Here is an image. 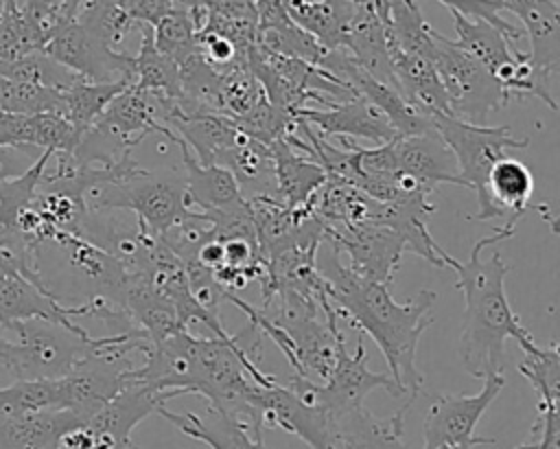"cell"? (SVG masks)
Instances as JSON below:
<instances>
[{
    "label": "cell",
    "instance_id": "cell-1",
    "mask_svg": "<svg viewBox=\"0 0 560 449\" xmlns=\"http://www.w3.org/2000/svg\"><path fill=\"white\" fill-rule=\"evenodd\" d=\"M262 333L249 322L238 335L199 337L182 329L162 342H149L144 364L127 372V381L142 383L155 392H168L171 399L199 394L212 410L232 414L252 427H262L254 410L245 403L247 390L273 385L271 375L260 372L258 361Z\"/></svg>",
    "mask_w": 560,
    "mask_h": 449
},
{
    "label": "cell",
    "instance_id": "cell-2",
    "mask_svg": "<svg viewBox=\"0 0 560 449\" xmlns=\"http://www.w3.org/2000/svg\"><path fill=\"white\" fill-rule=\"evenodd\" d=\"M322 245L326 252L317 269L328 283L330 304L354 329L374 339L387 361L389 377L405 390V394L418 396L424 379L416 366V350L420 335L433 324L429 311L438 300V293L420 289L411 300L396 302L392 298V287L357 276L346 267L339 252L328 241H322Z\"/></svg>",
    "mask_w": 560,
    "mask_h": 449
},
{
    "label": "cell",
    "instance_id": "cell-3",
    "mask_svg": "<svg viewBox=\"0 0 560 449\" xmlns=\"http://www.w3.org/2000/svg\"><path fill=\"white\" fill-rule=\"evenodd\" d=\"M523 217H508L501 228H494L490 237L479 239L468 261H457L446 254V267L457 272V289L464 293V322L459 335V357L468 375L488 377L503 372L505 339L514 337L523 348L534 344L532 333L518 322L505 296V276L512 265L501 258L499 250H492L488 258L481 256L486 247H492L510 239L516 223Z\"/></svg>",
    "mask_w": 560,
    "mask_h": 449
},
{
    "label": "cell",
    "instance_id": "cell-4",
    "mask_svg": "<svg viewBox=\"0 0 560 449\" xmlns=\"http://www.w3.org/2000/svg\"><path fill=\"white\" fill-rule=\"evenodd\" d=\"M2 329L7 335V350L0 368L15 381L61 379L103 342V337H92L79 322L66 324L33 318Z\"/></svg>",
    "mask_w": 560,
    "mask_h": 449
},
{
    "label": "cell",
    "instance_id": "cell-5",
    "mask_svg": "<svg viewBox=\"0 0 560 449\" xmlns=\"http://www.w3.org/2000/svg\"><path fill=\"white\" fill-rule=\"evenodd\" d=\"M429 116L433 129L455 158L462 184L477 193L479 210L477 215H466V219L488 221L494 217H503V212L488 195V175L490 169L501 158H505L508 149H525L529 145V138H514L508 125H472L442 112H433Z\"/></svg>",
    "mask_w": 560,
    "mask_h": 449
},
{
    "label": "cell",
    "instance_id": "cell-6",
    "mask_svg": "<svg viewBox=\"0 0 560 449\" xmlns=\"http://www.w3.org/2000/svg\"><path fill=\"white\" fill-rule=\"evenodd\" d=\"M85 206L88 210L131 212L151 237H162L171 226L195 212L186 202L184 180L144 169L129 180L90 188L85 193Z\"/></svg>",
    "mask_w": 560,
    "mask_h": 449
},
{
    "label": "cell",
    "instance_id": "cell-7",
    "mask_svg": "<svg viewBox=\"0 0 560 449\" xmlns=\"http://www.w3.org/2000/svg\"><path fill=\"white\" fill-rule=\"evenodd\" d=\"M368 353L363 344V335L357 339V350L350 355L346 348L343 333L337 337L335 346V364L324 383H315L302 377H291L289 388H293L304 401L322 407L330 421L357 410L363 405L365 396L378 388L389 392L392 396H402L405 390L385 372H372L368 368Z\"/></svg>",
    "mask_w": 560,
    "mask_h": 449
},
{
    "label": "cell",
    "instance_id": "cell-8",
    "mask_svg": "<svg viewBox=\"0 0 560 449\" xmlns=\"http://www.w3.org/2000/svg\"><path fill=\"white\" fill-rule=\"evenodd\" d=\"M433 42V66L444 85L451 116L464 123L486 125L490 112H499L512 101L497 79L451 37L435 31Z\"/></svg>",
    "mask_w": 560,
    "mask_h": 449
},
{
    "label": "cell",
    "instance_id": "cell-9",
    "mask_svg": "<svg viewBox=\"0 0 560 449\" xmlns=\"http://www.w3.org/2000/svg\"><path fill=\"white\" fill-rule=\"evenodd\" d=\"M505 385L503 372L483 377V388L477 394H442L424 416V447L438 449L444 445L472 449L475 445H492L494 438L475 436V427L483 412L492 405Z\"/></svg>",
    "mask_w": 560,
    "mask_h": 449
},
{
    "label": "cell",
    "instance_id": "cell-10",
    "mask_svg": "<svg viewBox=\"0 0 560 449\" xmlns=\"http://www.w3.org/2000/svg\"><path fill=\"white\" fill-rule=\"evenodd\" d=\"M324 241H328L341 256L346 254V267L350 272L387 287H392L400 258L407 252L405 239L376 221L324 228Z\"/></svg>",
    "mask_w": 560,
    "mask_h": 449
},
{
    "label": "cell",
    "instance_id": "cell-11",
    "mask_svg": "<svg viewBox=\"0 0 560 449\" xmlns=\"http://www.w3.org/2000/svg\"><path fill=\"white\" fill-rule=\"evenodd\" d=\"M245 403L262 427H280L302 438L311 449H339L328 414L315 403L304 401L289 385L278 381L267 388L254 383L245 394Z\"/></svg>",
    "mask_w": 560,
    "mask_h": 449
},
{
    "label": "cell",
    "instance_id": "cell-12",
    "mask_svg": "<svg viewBox=\"0 0 560 449\" xmlns=\"http://www.w3.org/2000/svg\"><path fill=\"white\" fill-rule=\"evenodd\" d=\"M42 50L85 81H133V57L105 46L77 20L59 26Z\"/></svg>",
    "mask_w": 560,
    "mask_h": 449
},
{
    "label": "cell",
    "instance_id": "cell-13",
    "mask_svg": "<svg viewBox=\"0 0 560 449\" xmlns=\"http://www.w3.org/2000/svg\"><path fill=\"white\" fill-rule=\"evenodd\" d=\"M168 399V392H155L142 383L127 381L120 392L83 423L92 434V449H133L131 431L136 425L164 407Z\"/></svg>",
    "mask_w": 560,
    "mask_h": 449
},
{
    "label": "cell",
    "instance_id": "cell-14",
    "mask_svg": "<svg viewBox=\"0 0 560 449\" xmlns=\"http://www.w3.org/2000/svg\"><path fill=\"white\" fill-rule=\"evenodd\" d=\"M293 118L304 120L326 138H361L372 142V147L398 138L387 116L359 94H352L346 101H330L322 107L295 110Z\"/></svg>",
    "mask_w": 560,
    "mask_h": 449
},
{
    "label": "cell",
    "instance_id": "cell-15",
    "mask_svg": "<svg viewBox=\"0 0 560 449\" xmlns=\"http://www.w3.org/2000/svg\"><path fill=\"white\" fill-rule=\"evenodd\" d=\"M44 243L55 245L66 256L70 269L85 285H90L92 289L90 298H103L109 304L122 309V300H125V291L131 280V274L118 258H114L98 245L90 243L81 234L66 232V230L52 232V237Z\"/></svg>",
    "mask_w": 560,
    "mask_h": 449
},
{
    "label": "cell",
    "instance_id": "cell-16",
    "mask_svg": "<svg viewBox=\"0 0 560 449\" xmlns=\"http://www.w3.org/2000/svg\"><path fill=\"white\" fill-rule=\"evenodd\" d=\"M389 145L396 173L416 182L422 193L433 195L440 184L464 186L455 158L435 129L418 136H398Z\"/></svg>",
    "mask_w": 560,
    "mask_h": 449
},
{
    "label": "cell",
    "instance_id": "cell-17",
    "mask_svg": "<svg viewBox=\"0 0 560 449\" xmlns=\"http://www.w3.org/2000/svg\"><path fill=\"white\" fill-rule=\"evenodd\" d=\"M512 11L529 39V64L534 70L551 79L560 68V9L553 0H501Z\"/></svg>",
    "mask_w": 560,
    "mask_h": 449
},
{
    "label": "cell",
    "instance_id": "cell-18",
    "mask_svg": "<svg viewBox=\"0 0 560 449\" xmlns=\"http://www.w3.org/2000/svg\"><path fill=\"white\" fill-rule=\"evenodd\" d=\"M155 414L175 425L184 436L203 442L210 449H267L262 427H252L249 423L212 407H208L206 416H197L192 412L175 414L166 410V405Z\"/></svg>",
    "mask_w": 560,
    "mask_h": 449
},
{
    "label": "cell",
    "instance_id": "cell-19",
    "mask_svg": "<svg viewBox=\"0 0 560 449\" xmlns=\"http://www.w3.org/2000/svg\"><path fill=\"white\" fill-rule=\"evenodd\" d=\"M416 396L409 394L407 403L392 416L378 418L365 405L330 421L335 442L339 449H409L405 442V416Z\"/></svg>",
    "mask_w": 560,
    "mask_h": 449
},
{
    "label": "cell",
    "instance_id": "cell-20",
    "mask_svg": "<svg viewBox=\"0 0 560 449\" xmlns=\"http://www.w3.org/2000/svg\"><path fill=\"white\" fill-rule=\"evenodd\" d=\"M171 142H175L182 151V162L186 169L184 188L190 208L201 212H230L247 204V199L241 195L234 175L228 169L219 164H199L197 158L175 134Z\"/></svg>",
    "mask_w": 560,
    "mask_h": 449
},
{
    "label": "cell",
    "instance_id": "cell-21",
    "mask_svg": "<svg viewBox=\"0 0 560 449\" xmlns=\"http://www.w3.org/2000/svg\"><path fill=\"white\" fill-rule=\"evenodd\" d=\"M197 158L199 164H219L221 156L243 136L232 118L223 114L184 116L173 112L164 123Z\"/></svg>",
    "mask_w": 560,
    "mask_h": 449
},
{
    "label": "cell",
    "instance_id": "cell-22",
    "mask_svg": "<svg viewBox=\"0 0 560 449\" xmlns=\"http://www.w3.org/2000/svg\"><path fill=\"white\" fill-rule=\"evenodd\" d=\"M273 156V173L278 197L289 208H308L319 186L328 180V173L308 156L295 151L284 138L269 145Z\"/></svg>",
    "mask_w": 560,
    "mask_h": 449
},
{
    "label": "cell",
    "instance_id": "cell-23",
    "mask_svg": "<svg viewBox=\"0 0 560 449\" xmlns=\"http://www.w3.org/2000/svg\"><path fill=\"white\" fill-rule=\"evenodd\" d=\"M343 50H348L352 59L374 79L396 88L392 61H389L387 26L372 7L357 4L352 20L348 24Z\"/></svg>",
    "mask_w": 560,
    "mask_h": 449
},
{
    "label": "cell",
    "instance_id": "cell-24",
    "mask_svg": "<svg viewBox=\"0 0 560 449\" xmlns=\"http://www.w3.org/2000/svg\"><path fill=\"white\" fill-rule=\"evenodd\" d=\"M387 46H389V61H392V72H394L398 92L424 114H433V112L448 114L446 92L433 61L420 55L398 50L389 42Z\"/></svg>",
    "mask_w": 560,
    "mask_h": 449
},
{
    "label": "cell",
    "instance_id": "cell-25",
    "mask_svg": "<svg viewBox=\"0 0 560 449\" xmlns=\"http://www.w3.org/2000/svg\"><path fill=\"white\" fill-rule=\"evenodd\" d=\"M122 309L131 326L138 329L151 344L182 331L171 300L147 276H131Z\"/></svg>",
    "mask_w": 560,
    "mask_h": 449
},
{
    "label": "cell",
    "instance_id": "cell-26",
    "mask_svg": "<svg viewBox=\"0 0 560 449\" xmlns=\"http://www.w3.org/2000/svg\"><path fill=\"white\" fill-rule=\"evenodd\" d=\"M293 24L313 35L324 48L346 46L348 24L357 4L352 0H282Z\"/></svg>",
    "mask_w": 560,
    "mask_h": 449
},
{
    "label": "cell",
    "instance_id": "cell-27",
    "mask_svg": "<svg viewBox=\"0 0 560 449\" xmlns=\"http://www.w3.org/2000/svg\"><path fill=\"white\" fill-rule=\"evenodd\" d=\"M451 15L457 35L453 42L477 64H481L492 77L521 55V48L488 22L464 18L455 11H451Z\"/></svg>",
    "mask_w": 560,
    "mask_h": 449
},
{
    "label": "cell",
    "instance_id": "cell-28",
    "mask_svg": "<svg viewBox=\"0 0 560 449\" xmlns=\"http://www.w3.org/2000/svg\"><path fill=\"white\" fill-rule=\"evenodd\" d=\"M50 158H52L50 151H42L37 156V160L20 175L0 177V245H9L11 250H15L24 256H28V252H26L22 239L18 237V228H15L18 215L35 197L39 180H42Z\"/></svg>",
    "mask_w": 560,
    "mask_h": 449
},
{
    "label": "cell",
    "instance_id": "cell-29",
    "mask_svg": "<svg viewBox=\"0 0 560 449\" xmlns=\"http://www.w3.org/2000/svg\"><path fill=\"white\" fill-rule=\"evenodd\" d=\"M140 50L133 57V81L131 85L142 92H155L166 99L179 101V66L168 59L162 50H158L153 42L151 24L140 22Z\"/></svg>",
    "mask_w": 560,
    "mask_h": 449
},
{
    "label": "cell",
    "instance_id": "cell-30",
    "mask_svg": "<svg viewBox=\"0 0 560 449\" xmlns=\"http://www.w3.org/2000/svg\"><path fill=\"white\" fill-rule=\"evenodd\" d=\"M385 26H387V42L392 46L433 61L435 31L424 20L416 0H389Z\"/></svg>",
    "mask_w": 560,
    "mask_h": 449
},
{
    "label": "cell",
    "instance_id": "cell-31",
    "mask_svg": "<svg viewBox=\"0 0 560 449\" xmlns=\"http://www.w3.org/2000/svg\"><path fill=\"white\" fill-rule=\"evenodd\" d=\"M534 193L532 171L516 158H501L488 175V195L503 217H525L527 202Z\"/></svg>",
    "mask_w": 560,
    "mask_h": 449
},
{
    "label": "cell",
    "instance_id": "cell-32",
    "mask_svg": "<svg viewBox=\"0 0 560 449\" xmlns=\"http://www.w3.org/2000/svg\"><path fill=\"white\" fill-rule=\"evenodd\" d=\"M131 81H107V83H94L77 77L72 85H68L61 96H63V107L61 116L79 131L83 134L98 116L101 112L109 105V101L120 94Z\"/></svg>",
    "mask_w": 560,
    "mask_h": 449
},
{
    "label": "cell",
    "instance_id": "cell-33",
    "mask_svg": "<svg viewBox=\"0 0 560 449\" xmlns=\"http://www.w3.org/2000/svg\"><path fill=\"white\" fill-rule=\"evenodd\" d=\"M92 37L118 50V44L138 28L140 22L116 0H83L74 18Z\"/></svg>",
    "mask_w": 560,
    "mask_h": 449
},
{
    "label": "cell",
    "instance_id": "cell-34",
    "mask_svg": "<svg viewBox=\"0 0 560 449\" xmlns=\"http://www.w3.org/2000/svg\"><path fill=\"white\" fill-rule=\"evenodd\" d=\"M518 372L536 390L538 407H556L560 403V348L556 342L547 348L536 342L523 348Z\"/></svg>",
    "mask_w": 560,
    "mask_h": 449
},
{
    "label": "cell",
    "instance_id": "cell-35",
    "mask_svg": "<svg viewBox=\"0 0 560 449\" xmlns=\"http://www.w3.org/2000/svg\"><path fill=\"white\" fill-rule=\"evenodd\" d=\"M151 28H153V42L158 50H162L177 66L199 50L197 24L190 11L186 9H175V7L168 9L164 15L158 18V22Z\"/></svg>",
    "mask_w": 560,
    "mask_h": 449
},
{
    "label": "cell",
    "instance_id": "cell-36",
    "mask_svg": "<svg viewBox=\"0 0 560 449\" xmlns=\"http://www.w3.org/2000/svg\"><path fill=\"white\" fill-rule=\"evenodd\" d=\"M262 96H265L262 88L258 85V81L249 72L247 61L228 70V72H223L221 92H219L223 116L236 120V118L245 116L252 107H256Z\"/></svg>",
    "mask_w": 560,
    "mask_h": 449
},
{
    "label": "cell",
    "instance_id": "cell-37",
    "mask_svg": "<svg viewBox=\"0 0 560 449\" xmlns=\"http://www.w3.org/2000/svg\"><path fill=\"white\" fill-rule=\"evenodd\" d=\"M234 125L238 127L241 134H245L247 138L262 142V145H273L276 140L284 138L287 131H291V127L295 125L293 114L282 112L278 107H273L265 96L258 101L256 107H252L245 116L236 118Z\"/></svg>",
    "mask_w": 560,
    "mask_h": 449
},
{
    "label": "cell",
    "instance_id": "cell-38",
    "mask_svg": "<svg viewBox=\"0 0 560 449\" xmlns=\"http://www.w3.org/2000/svg\"><path fill=\"white\" fill-rule=\"evenodd\" d=\"M438 2H442L448 11H455L464 18L488 22L490 26L501 31L512 44H518V39L523 37V31L518 26L501 18V11H503L501 0H438Z\"/></svg>",
    "mask_w": 560,
    "mask_h": 449
},
{
    "label": "cell",
    "instance_id": "cell-39",
    "mask_svg": "<svg viewBox=\"0 0 560 449\" xmlns=\"http://www.w3.org/2000/svg\"><path fill=\"white\" fill-rule=\"evenodd\" d=\"M532 436L536 438L529 445L516 449H560V412L556 407H538V418L532 425Z\"/></svg>",
    "mask_w": 560,
    "mask_h": 449
},
{
    "label": "cell",
    "instance_id": "cell-40",
    "mask_svg": "<svg viewBox=\"0 0 560 449\" xmlns=\"http://www.w3.org/2000/svg\"><path fill=\"white\" fill-rule=\"evenodd\" d=\"M197 263L208 267L212 274L225 265V245L221 239H208L199 250H197Z\"/></svg>",
    "mask_w": 560,
    "mask_h": 449
},
{
    "label": "cell",
    "instance_id": "cell-41",
    "mask_svg": "<svg viewBox=\"0 0 560 449\" xmlns=\"http://www.w3.org/2000/svg\"><path fill=\"white\" fill-rule=\"evenodd\" d=\"M438 449H466V447H451V445H444V447H438Z\"/></svg>",
    "mask_w": 560,
    "mask_h": 449
},
{
    "label": "cell",
    "instance_id": "cell-42",
    "mask_svg": "<svg viewBox=\"0 0 560 449\" xmlns=\"http://www.w3.org/2000/svg\"><path fill=\"white\" fill-rule=\"evenodd\" d=\"M136 449H140V447H138V445H136Z\"/></svg>",
    "mask_w": 560,
    "mask_h": 449
}]
</instances>
